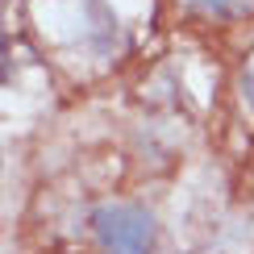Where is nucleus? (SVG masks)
I'll list each match as a JSON object with an SVG mask.
<instances>
[{
    "mask_svg": "<svg viewBox=\"0 0 254 254\" xmlns=\"http://www.w3.org/2000/svg\"><path fill=\"white\" fill-rule=\"evenodd\" d=\"M100 238L113 254H146L150 250V221L133 208H104L96 217Z\"/></svg>",
    "mask_w": 254,
    "mask_h": 254,
    "instance_id": "nucleus-1",
    "label": "nucleus"
},
{
    "mask_svg": "<svg viewBox=\"0 0 254 254\" xmlns=\"http://www.w3.org/2000/svg\"><path fill=\"white\" fill-rule=\"evenodd\" d=\"M188 4L200 13H246V8H254V0H188Z\"/></svg>",
    "mask_w": 254,
    "mask_h": 254,
    "instance_id": "nucleus-2",
    "label": "nucleus"
},
{
    "mask_svg": "<svg viewBox=\"0 0 254 254\" xmlns=\"http://www.w3.org/2000/svg\"><path fill=\"white\" fill-rule=\"evenodd\" d=\"M242 88H246V100H250V109H254V59H250V71L242 75Z\"/></svg>",
    "mask_w": 254,
    "mask_h": 254,
    "instance_id": "nucleus-3",
    "label": "nucleus"
}]
</instances>
